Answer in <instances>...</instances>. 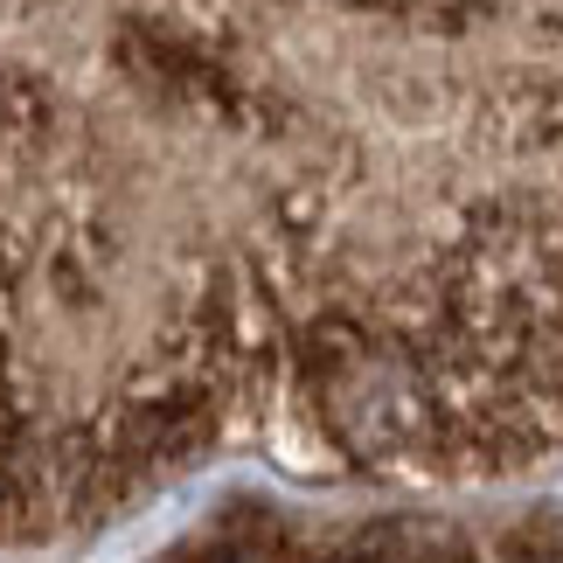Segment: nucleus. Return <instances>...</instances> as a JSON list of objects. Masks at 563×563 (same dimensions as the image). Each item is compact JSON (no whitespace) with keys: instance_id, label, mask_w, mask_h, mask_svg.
Returning a JSON list of instances; mask_svg holds the SVG:
<instances>
[{"instance_id":"f257e3e1","label":"nucleus","mask_w":563,"mask_h":563,"mask_svg":"<svg viewBox=\"0 0 563 563\" xmlns=\"http://www.w3.org/2000/svg\"><path fill=\"white\" fill-rule=\"evenodd\" d=\"M230 466L563 473V0H0V543Z\"/></svg>"},{"instance_id":"f03ea898","label":"nucleus","mask_w":563,"mask_h":563,"mask_svg":"<svg viewBox=\"0 0 563 563\" xmlns=\"http://www.w3.org/2000/svg\"><path fill=\"white\" fill-rule=\"evenodd\" d=\"M146 563H563V494L529 501H244Z\"/></svg>"}]
</instances>
